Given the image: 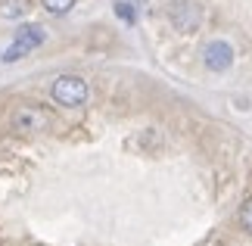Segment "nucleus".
<instances>
[{"mask_svg": "<svg viewBox=\"0 0 252 246\" xmlns=\"http://www.w3.org/2000/svg\"><path fill=\"white\" fill-rule=\"evenodd\" d=\"M202 63H206V69H212V72H227V69L234 66V47L227 41H209L206 50H202Z\"/></svg>", "mask_w": 252, "mask_h": 246, "instance_id": "obj_3", "label": "nucleus"}, {"mask_svg": "<svg viewBox=\"0 0 252 246\" xmlns=\"http://www.w3.org/2000/svg\"><path fill=\"white\" fill-rule=\"evenodd\" d=\"M53 100L60 106H69V109H75V106H84L87 103V94H91V87H87L84 78L78 75H63L53 81Z\"/></svg>", "mask_w": 252, "mask_h": 246, "instance_id": "obj_1", "label": "nucleus"}, {"mask_svg": "<svg viewBox=\"0 0 252 246\" xmlns=\"http://www.w3.org/2000/svg\"><path fill=\"white\" fill-rule=\"evenodd\" d=\"M47 41V32L41 25H22L19 28V35H16V41L6 47V53L0 56L3 63H16V60H22L25 53H32L34 47H41Z\"/></svg>", "mask_w": 252, "mask_h": 246, "instance_id": "obj_2", "label": "nucleus"}, {"mask_svg": "<svg viewBox=\"0 0 252 246\" xmlns=\"http://www.w3.org/2000/svg\"><path fill=\"white\" fill-rule=\"evenodd\" d=\"M25 9H28L25 0H3L0 3V19H19L25 16Z\"/></svg>", "mask_w": 252, "mask_h": 246, "instance_id": "obj_6", "label": "nucleus"}, {"mask_svg": "<svg viewBox=\"0 0 252 246\" xmlns=\"http://www.w3.org/2000/svg\"><path fill=\"white\" fill-rule=\"evenodd\" d=\"M47 13H53V16H65L69 9L75 6V0H41Z\"/></svg>", "mask_w": 252, "mask_h": 246, "instance_id": "obj_7", "label": "nucleus"}, {"mask_svg": "<svg viewBox=\"0 0 252 246\" xmlns=\"http://www.w3.org/2000/svg\"><path fill=\"white\" fill-rule=\"evenodd\" d=\"M50 122V115L44 109H34V106H25V109L16 112V128H22V131H37V128H47Z\"/></svg>", "mask_w": 252, "mask_h": 246, "instance_id": "obj_5", "label": "nucleus"}, {"mask_svg": "<svg viewBox=\"0 0 252 246\" xmlns=\"http://www.w3.org/2000/svg\"><path fill=\"white\" fill-rule=\"evenodd\" d=\"M199 19H202V9L196 3H190V0H184V3H178L171 9V22L181 28V32H193V28L199 25Z\"/></svg>", "mask_w": 252, "mask_h": 246, "instance_id": "obj_4", "label": "nucleus"}, {"mask_svg": "<svg viewBox=\"0 0 252 246\" xmlns=\"http://www.w3.org/2000/svg\"><path fill=\"white\" fill-rule=\"evenodd\" d=\"M240 224H243L246 234H252V196L243 203V209H240Z\"/></svg>", "mask_w": 252, "mask_h": 246, "instance_id": "obj_9", "label": "nucleus"}, {"mask_svg": "<svg viewBox=\"0 0 252 246\" xmlns=\"http://www.w3.org/2000/svg\"><path fill=\"white\" fill-rule=\"evenodd\" d=\"M115 16H119L122 22H128V25H134V19H137L134 6H131V3H125V0H119V3H115Z\"/></svg>", "mask_w": 252, "mask_h": 246, "instance_id": "obj_8", "label": "nucleus"}]
</instances>
